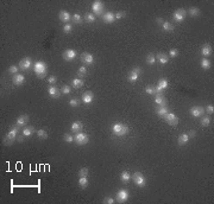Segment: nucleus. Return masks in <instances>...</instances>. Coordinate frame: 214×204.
Here are the masks:
<instances>
[{
    "instance_id": "obj_24",
    "label": "nucleus",
    "mask_w": 214,
    "mask_h": 204,
    "mask_svg": "<svg viewBox=\"0 0 214 204\" xmlns=\"http://www.w3.org/2000/svg\"><path fill=\"white\" fill-rule=\"evenodd\" d=\"M212 51H213V49H212V46H210L209 44H205V45H202V48H201V53L205 57L210 56V55H212Z\"/></svg>"
},
{
    "instance_id": "obj_39",
    "label": "nucleus",
    "mask_w": 214,
    "mask_h": 204,
    "mask_svg": "<svg viewBox=\"0 0 214 204\" xmlns=\"http://www.w3.org/2000/svg\"><path fill=\"white\" fill-rule=\"evenodd\" d=\"M88 175H89V169H88V168H82V169H80V171H79V177H88Z\"/></svg>"
},
{
    "instance_id": "obj_14",
    "label": "nucleus",
    "mask_w": 214,
    "mask_h": 204,
    "mask_svg": "<svg viewBox=\"0 0 214 204\" xmlns=\"http://www.w3.org/2000/svg\"><path fill=\"white\" fill-rule=\"evenodd\" d=\"M129 191L127 190H119L117 193V200L119 203H125L129 199Z\"/></svg>"
},
{
    "instance_id": "obj_1",
    "label": "nucleus",
    "mask_w": 214,
    "mask_h": 204,
    "mask_svg": "<svg viewBox=\"0 0 214 204\" xmlns=\"http://www.w3.org/2000/svg\"><path fill=\"white\" fill-rule=\"evenodd\" d=\"M112 132L117 137H124V135H126L129 133V127L125 123L117 122V123H114L112 126Z\"/></svg>"
},
{
    "instance_id": "obj_53",
    "label": "nucleus",
    "mask_w": 214,
    "mask_h": 204,
    "mask_svg": "<svg viewBox=\"0 0 214 204\" xmlns=\"http://www.w3.org/2000/svg\"><path fill=\"white\" fill-rule=\"evenodd\" d=\"M156 22H157L158 24H160V25H162V24L164 23V22H163V19H162L160 17H157V18H156Z\"/></svg>"
},
{
    "instance_id": "obj_15",
    "label": "nucleus",
    "mask_w": 214,
    "mask_h": 204,
    "mask_svg": "<svg viewBox=\"0 0 214 204\" xmlns=\"http://www.w3.org/2000/svg\"><path fill=\"white\" fill-rule=\"evenodd\" d=\"M93 100H94V94L92 91H86V93H83V94H82V102L83 103L89 104V103L93 102Z\"/></svg>"
},
{
    "instance_id": "obj_13",
    "label": "nucleus",
    "mask_w": 214,
    "mask_h": 204,
    "mask_svg": "<svg viewBox=\"0 0 214 204\" xmlns=\"http://www.w3.org/2000/svg\"><path fill=\"white\" fill-rule=\"evenodd\" d=\"M32 67V61L30 57H24L20 62H19V68L23 70V71H27L30 70Z\"/></svg>"
},
{
    "instance_id": "obj_32",
    "label": "nucleus",
    "mask_w": 214,
    "mask_h": 204,
    "mask_svg": "<svg viewBox=\"0 0 214 204\" xmlns=\"http://www.w3.org/2000/svg\"><path fill=\"white\" fill-rule=\"evenodd\" d=\"M33 133H34V128L31 127V126L25 127V128L23 129V135H24V137H31Z\"/></svg>"
},
{
    "instance_id": "obj_2",
    "label": "nucleus",
    "mask_w": 214,
    "mask_h": 204,
    "mask_svg": "<svg viewBox=\"0 0 214 204\" xmlns=\"http://www.w3.org/2000/svg\"><path fill=\"white\" fill-rule=\"evenodd\" d=\"M33 70H34V74L37 75L38 79H44L46 76L48 67L44 62H37V63L33 64Z\"/></svg>"
},
{
    "instance_id": "obj_48",
    "label": "nucleus",
    "mask_w": 214,
    "mask_h": 204,
    "mask_svg": "<svg viewBox=\"0 0 214 204\" xmlns=\"http://www.w3.org/2000/svg\"><path fill=\"white\" fill-rule=\"evenodd\" d=\"M125 15H126V12H125V11H120V12H117V13L114 14L115 19H121V18H124Z\"/></svg>"
},
{
    "instance_id": "obj_7",
    "label": "nucleus",
    "mask_w": 214,
    "mask_h": 204,
    "mask_svg": "<svg viewBox=\"0 0 214 204\" xmlns=\"http://www.w3.org/2000/svg\"><path fill=\"white\" fill-rule=\"evenodd\" d=\"M74 141H75L77 145H86V144H88L89 138H88V135H87L86 133H83V132H79V133H76V134H75V137H74Z\"/></svg>"
},
{
    "instance_id": "obj_54",
    "label": "nucleus",
    "mask_w": 214,
    "mask_h": 204,
    "mask_svg": "<svg viewBox=\"0 0 214 204\" xmlns=\"http://www.w3.org/2000/svg\"><path fill=\"white\" fill-rule=\"evenodd\" d=\"M188 135H189V138H194V137L196 135V133H195L194 131H190V132L188 133Z\"/></svg>"
},
{
    "instance_id": "obj_5",
    "label": "nucleus",
    "mask_w": 214,
    "mask_h": 204,
    "mask_svg": "<svg viewBox=\"0 0 214 204\" xmlns=\"http://www.w3.org/2000/svg\"><path fill=\"white\" fill-rule=\"evenodd\" d=\"M140 74H141V69H140L139 67L133 68V69L129 72V75H127V81L131 82V83L137 82L138 79H139V75H140Z\"/></svg>"
},
{
    "instance_id": "obj_6",
    "label": "nucleus",
    "mask_w": 214,
    "mask_h": 204,
    "mask_svg": "<svg viewBox=\"0 0 214 204\" xmlns=\"http://www.w3.org/2000/svg\"><path fill=\"white\" fill-rule=\"evenodd\" d=\"M131 178L133 179V182H134V184L137 185V186H139V188L145 186V184H146V178H145L144 176H143V173H140V172H136Z\"/></svg>"
},
{
    "instance_id": "obj_47",
    "label": "nucleus",
    "mask_w": 214,
    "mask_h": 204,
    "mask_svg": "<svg viewBox=\"0 0 214 204\" xmlns=\"http://www.w3.org/2000/svg\"><path fill=\"white\" fill-rule=\"evenodd\" d=\"M168 56H170V57H172V58L177 57V56H178V50H177V49H171V50L169 51V55H168Z\"/></svg>"
},
{
    "instance_id": "obj_3",
    "label": "nucleus",
    "mask_w": 214,
    "mask_h": 204,
    "mask_svg": "<svg viewBox=\"0 0 214 204\" xmlns=\"http://www.w3.org/2000/svg\"><path fill=\"white\" fill-rule=\"evenodd\" d=\"M19 129H20V127L17 126V125L14 127H12L10 131H8V133L6 134L5 139H4V144L5 145H11L17 139V134H18V132H19Z\"/></svg>"
},
{
    "instance_id": "obj_43",
    "label": "nucleus",
    "mask_w": 214,
    "mask_h": 204,
    "mask_svg": "<svg viewBox=\"0 0 214 204\" xmlns=\"http://www.w3.org/2000/svg\"><path fill=\"white\" fill-rule=\"evenodd\" d=\"M63 140H64L65 142H69V144H70V142H73V141H74V137H73V135H70L69 133H65V134L63 135Z\"/></svg>"
},
{
    "instance_id": "obj_8",
    "label": "nucleus",
    "mask_w": 214,
    "mask_h": 204,
    "mask_svg": "<svg viewBox=\"0 0 214 204\" xmlns=\"http://www.w3.org/2000/svg\"><path fill=\"white\" fill-rule=\"evenodd\" d=\"M186 14H187V12H186V10H184V8H178V10H176V11L172 13V18H174V20H175V22L181 23V22H183V20H184Z\"/></svg>"
},
{
    "instance_id": "obj_22",
    "label": "nucleus",
    "mask_w": 214,
    "mask_h": 204,
    "mask_svg": "<svg viewBox=\"0 0 214 204\" xmlns=\"http://www.w3.org/2000/svg\"><path fill=\"white\" fill-rule=\"evenodd\" d=\"M27 122H29V115H26V114L18 116V118H17V120H15V125H17V126H19V127L25 126Z\"/></svg>"
},
{
    "instance_id": "obj_42",
    "label": "nucleus",
    "mask_w": 214,
    "mask_h": 204,
    "mask_svg": "<svg viewBox=\"0 0 214 204\" xmlns=\"http://www.w3.org/2000/svg\"><path fill=\"white\" fill-rule=\"evenodd\" d=\"M70 91H71V88H70L69 86H67V84H64V86L62 87V89H61V93H62V94H64V95L70 94Z\"/></svg>"
},
{
    "instance_id": "obj_4",
    "label": "nucleus",
    "mask_w": 214,
    "mask_h": 204,
    "mask_svg": "<svg viewBox=\"0 0 214 204\" xmlns=\"http://www.w3.org/2000/svg\"><path fill=\"white\" fill-rule=\"evenodd\" d=\"M92 11H93V14L95 17L96 15H103V11H105L103 3L100 1V0H96V1H94L93 5H92Z\"/></svg>"
},
{
    "instance_id": "obj_44",
    "label": "nucleus",
    "mask_w": 214,
    "mask_h": 204,
    "mask_svg": "<svg viewBox=\"0 0 214 204\" xmlns=\"http://www.w3.org/2000/svg\"><path fill=\"white\" fill-rule=\"evenodd\" d=\"M48 82H49L50 86H55V83L57 82V77L54 76V75H50V76L48 77Z\"/></svg>"
},
{
    "instance_id": "obj_20",
    "label": "nucleus",
    "mask_w": 214,
    "mask_h": 204,
    "mask_svg": "<svg viewBox=\"0 0 214 204\" xmlns=\"http://www.w3.org/2000/svg\"><path fill=\"white\" fill-rule=\"evenodd\" d=\"M102 20H103V23H106V24H112V23L115 20L114 13H112V12L103 13V15H102Z\"/></svg>"
},
{
    "instance_id": "obj_51",
    "label": "nucleus",
    "mask_w": 214,
    "mask_h": 204,
    "mask_svg": "<svg viewBox=\"0 0 214 204\" xmlns=\"http://www.w3.org/2000/svg\"><path fill=\"white\" fill-rule=\"evenodd\" d=\"M8 72H10V74H13V75H15V74L18 72V67H15V65L10 67V68H8Z\"/></svg>"
},
{
    "instance_id": "obj_50",
    "label": "nucleus",
    "mask_w": 214,
    "mask_h": 204,
    "mask_svg": "<svg viewBox=\"0 0 214 204\" xmlns=\"http://www.w3.org/2000/svg\"><path fill=\"white\" fill-rule=\"evenodd\" d=\"M71 30H73V26H71L70 24H65V25L63 26V31H64L65 33H69V32H71Z\"/></svg>"
},
{
    "instance_id": "obj_19",
    "label": "nucleus",
    "mask_w": 214,
    "mask_h": 204,
    "mask_svg": "<svg viewBox=\"0 0 214 204\" xmlns=\"http://www.w3.org/2000/svg\"><path fill=\"white\" fill-rule=\"evenodd\" d=\"M189 140H190V138H189L188 133H181L177 138V144L180 146H183V145H187Z\"/></svg>"
},
{
    "instance_id": "obj_38",
    "label": "nucleus",
    "mask_w": 214,
    "mask_h": 204,
    "mask_svg": "<svg viewBox=\"0 0 214 204\" xmlns=\"http://www.w3.org/2000/svg\"><path fill=\"white\" fill-rule=\"evenodd\" d=\"M210 65H212V64H210V61H209L208 58H203V60L201 61V68H202V69H206V70H207V69L210 68Z\"/></svg>"
},
{
    "instance_id": "obj_9",
    "label": "nucleus",
    "mask_w": 214,
    "mask_h": 204,
    "mask_svg": "<svg viewBox=\"0 0 214 204\" xmlns=\"http://www.w3.org/2000/svg\"><path fill=\"white\" fill-rule=\"evenodd\" d=\"M62 56H63V60H64V61L71 62V61H74V60L76 58L77 53H76V51H75L74 49H68V50H65V51L63 52Z\"/></svg>"
},
{
    "instance_id": "obj_33",
    "label": "nucleus",
    "mask_w": 214,
    "mask_h": 204,
    "mask_svg": "<svg viewBox=\"0 0 214 204\" xmlns=\"http://www.w3.org/2000/svg\"><path fill=\"white\" fill-rule=\"evenodd\" d=\"M79 185L82 189H86L88 186V178L87 177H79Z\"/></svg>"
},
{
    "instance_id": "obj_46",
    "label": "nucleus",
    "mask_w": 214,
    "mask_h": 204,
    "mask_svg": "<svg viewBox=\"0 0 214 204\" xmlns=\"http://www.w3.org/2000/svg\"><path fill=\"white\" fill-rule=\"evenodd\" d=\"M145 93H146V94H149V95H153V94H155V87L148 86V87L145 88Z\"/></svg>"
},
{
    "instance_id": "obj_55",
    "label": "nucleus",
    "mask_w": 214,
    "mask_h": 204,
    "mask_svg": "<svg viewBox=\"0 0 214 204\" xmlns=\"http://www.w3.org/2000/svg\"><path fill=\"white\" fill-rule=\"evenodd\" d=\"M23 137H24V135H23ZM23 137H19V138H18V141H19V142L24 141V138H23Z\"/></svg>"
},
{
    "instance_id": "obj_28",
    "label": "nucleus",
    "mask_w": 214,
    "mask_h": 204,
    "mask_svg": "<svg viewBox=\"0 0 214 204\" xmlns=\"http://www.w3.org/2000/svg\"><path fill=\"white\" fill-rule=\"evenodd\" d=\"M168 113V108L167 107H157L156 108V114L158 115V116H160V118H164L165 116V114Z\"/></svg>"
},
{
    "instance_id": "obj_26",
    "label": "nucleus",
    "mask_w": 214,
    "mask_h": 204,
    "mask_svg": "<svg viewBox=\"0 0 214 204\" xmlns=\"http://www.w3.org/2000/svg\"><path fill=\"white\" fill-rule=\"evenodd\" d=\"M160 26H162V30H163L164 32H172V31L175 30V26H174L171 23H169V22H164Z\"/></svg>"
},
{
    "instance_id": "obj_52",
    "label": "nucleus",
    "mask_w": 214,
    "mask_h": 204,
    "mask_svg": "<svg viewBox=\"0 0 214 204\" xmlns=\"http://www.w3.org/2000/svg\"><path fill=\"white\" fill-rule=\"evenodd\" d=\"M103 203H105V204H113V203H114V199H113L112 197H106V198L103 199Z\"/></svg>"
},
{
    "instance_id": "obj_31",
    "label": "nucleus",
    "mask_w": 214,
    "mask_h": 204,
    "mask_svg": "<svg viewBox=\"0 0 214 204\" xmlns=\"http://www.w3.org/2000/svg\"><path fill=\"white\" fill-rule=\"evenodd\" d=\"M95 15L93 14V13H86L84 14V20H86V23H88V24H93L94 22H95Z\"/></svg>"
},
{
    "instance_id": "obj_35",
    "label": "nucleus",
    "mask_w": 214,
    "mask_h": 204,
    "mask_svg": "<svg viewBox=\"0 0 214 204\" xmlns=\"http://www.w3.org/2000/svg\"><path fill=\"white\" fill-rule=\"evenodd\" d=\"M71 20L74 22V24H79V25H81V24L83 23V20H82V17H81L80 14H77V13H75L73 17H71Z\"/></svg>"
},
{
    "instance_id": "obj_10",
    "label": "nucleus",
    "mask_w": 214,
    "mask_h": 204,
    "mask_svg": "<svg viewBox=\"0 0 214 204\" xmlns=\"http://www.w3.org/2000/svg\"><path fill=\"white\" fill-rule=\"evenodd\" d=\"M205 114V108L201 106H194L190 108V115L194 118H201Z\"/></svg>"
},
{
    "instance_id": "obj_18",
    "label": "nucleus",
    "mask_w": 214,
    "mask_h": 204,
    "mask_svg": "<svg viewBox=\"0 0 214 204\" xmlns=\"http://www.w3.org/2000/svg\"><path fill=\"white\" fill-rule=\"evenodd\" d=\"M71 17H73V15H70V13H69L68 11H65V10H62V11H60V13H58L60 20L63 22V23H68V22L71 19Z\"/></svg>"
},
{
    "instance_id": "obj_16",
    "label": "nucleus",
    "mask_w": 214,
    "mask_h": 204,
    "mask_svg": "<svg viewBox=\"0 0 214 204\" xmlns=\"http://www.w3.org/2000/svg\"><path fill=\"white\" fill-rule=\"evenodd\" d=\"M48 93H49V95H50L51 97H54V99H57V97H60V95H61V93H60V90H58V88H57L56 86H49Z\"/></svg>"
},
{
    "instance_id": "obj_30",
    "label": "nucleus",
    "mask_w": 214,
    "mask_h": 204,
    "mask_svg": "<svg viewBox=\"0 0 214 204\" xmlns=\"http://www.w3.org/2000/svg\"><path fill=\"white\" fill-rule=\"evenodd\" d=\"M168 86H169V84H168V81H167L165 79H160V80L158 81V83H157V86H156V87H158L160 90L163 91L164 89H167V88H168Z\"/></svg>"
},
{
    "instance_id": "obj_34",
    "label": "nucleus",
    "mask_w": 214,
    "mask_h": 204,
    "mask_svg": "<svg viewBox=\"0 0 214 204\" xmlns=\"http://www.w3.org/2000/svg\"><path fill=\"white\" fill-rule=\"evenodd\" d=\"M188 13H189V15L190 17H199L200 15V10L198 8V7H190L189 8V11H188Z\"/></svg>"
},
{
    "instance_id": "obj_25",
    "label": "nucleus",
    "mask_w": 214,
    "mask_h": 204,
    "mask_svg": "<svg viewBox=\"0 0 214 204\" xmlns=\"http://www.w3.org/2000/svg\"><path fill=\"white\" fill-rule=\"evenodd\" d=\"M120 180L124 183V184H127L130 180H131V173L129 171H122L121 175H120Z\"/></svg>"
},
{
    "instance_id": "obj_49",
    "label": "nucleus",
    "mask_w": 214,
    "mask_h": 204,
    "mask_svg": "<svg viewBox=\"0 0 214 204\" xmlns=\"http://www.w3.org/2000/svg\"><path fill=\"white\" fill-rule=\"evenodd\" d=\"M79 104H80V102H79L77 99H71L69 101V106H71V107H77Z\"/></svg>"
},
{
    "instance_id": "obj_40",
    "label": "nucleus",
    "mask_w": 214,
    "mask_h": 204,
    "mask_svg": "<svg viewBox=\"0 0 214 204\" xmlns=\"http://www.w3.org/2000/svg\"><path fill=\"white\" fill-rule=\"evenodd\" d=\"M37 135H38L39 139H46L48 138V133H46L45 129H38V131H37Z\"/></svg>"
},
{
    "instance_id": "obj_29",
    "label": "nucleus",
    "mask_w": 214,
    "mask_h": 204,
    "mask_svg": "<svg viewBox=\"0 0 214 204\" xmlns=\"http://www.w3.org/2000/svg\"><path fill=\"white\" fill-rule=\"evenodd\" d=\"M84 84V82H83V80H81V79H74L73 81H71V87L73 88H75V89H79V88H81L82 86Z\"/></svg>"
},
{
    "instance_id": "obj_37",
    "label": "nucleus",
    "mask_w": 214,
    "mask_h": 204,
    "mask_svg": "<svg viewBox=\"0 0 214 204\" xmlns=\"http://www.w3.org/2000/svg\"><path fill=\"white\" fill-rule=\"evenodd\" d=\"M156 61H157V60H156V56H155L153 53H149V55H148V57H146V63H148V64H150V65H151V64H155Z\"/></svg>"
},
{
    "instance_id": "obj_12",
    "label": "nucleus",
    "mask_w": 214,
    "mask_h": 204,
    "mask_svg": "<svg viewBox=\"0 0 214 204\" xmlns=\"http://www.w3.org/2000/svg\"><path fill=\"white\" fill-rule=\"evenodd\" d=\"M164 120L170 126H177L178 125V118L174 113H167L164 116Z\"/></svg>"
},
{
    "instance_id": "obj_11",
    "label": "nucleus",
    "mask_w": 214,
    "mask_h": 204,
    "mask_svg": "<svg viewBox=\"0 0 214 204\" xmlns=\"http://www.w3.org/2000/svg\"><path fill=\"white\" fill-rule=\"evenodd\" d=\"M80 60H81V62H82L83 64H88V65H91V64H93V62H94V56H93L92 53L83 52V53H81Z\"/></svg>"
},
{
    "instance_id": "obj_36",
    "label": "nucleus",
    "mask_w": 214,
    "mask_h": 204,
    "mask_svg": "<svg viewBox=\"0 0 214 204\" xmlns=\"http://www.w3.org/2000/svg\"><path fill=\"white\" fill-rule=\"evenodd\" d=\"M77 75H79V79H82V77H84V76L87 75V68H86L84 65H82V67L79 68Z\"/></svg>"
},
{
    "instance_id": "obj_21",
    "label": "nucleus",
    "mask_w": 214,
    "mask_h": 204,
    "mask_svg": "<svg viewBox=\"0 0 214 204\" xmlns=\"http://www.w3.org/2000/svg\"><path fill=\"white\" fill-rule=\"evenodd\" d=\"M156 60L160 63V64H167L169 62V56L167 53H163V52H158L156 55Z\"/></svg>"
},
{
    "instance_id": "obj_45",
    "label": "nucleus",
    "mask_w": 214,
    "mask_h": 204,
    "mask_svg": "<svg viewBox=\"0 0 214 204\" xmlns=\"http://www.w3.org/2000/svg\"><path fill=\"white\" fill-rule=\"evenodd\" d=\"M205 113H207L208 115H210V114H213V113H214V107H213V104H208V106L206 107Z\"/></svg>"
},
{
    "instance_id": "obj_27",
    "label": "nucleus",
    "mask_w": 214,
    "mask_h": 204,
    "mask_svg": "<svg viewBox=\"0 0 214 204\" xmlns=\"http://www.w3.org/2000/svg\"><path fill=\"white\" fill-rule=\"evenodd\" d=\"M82 127L83 126L80 121H75V122L71 123V131H73L74 133H79L80 131H82Z\"/></svg>"
},
{
    "instance_id": "obj_17",
    "label": "nucleus",
    "mask_w": 214,
    "mask_h": 204,
    "mask_svg": "<svg viewBox=\"0 0 214 204\" xmlns=\"http://www.w3.org/2000/svg\"><path fill=\"white\" fill-rule=\"evenodd\" d=\"M12 81H13L14 86H22L25 82V77H24V75H22V74H15V75H13V77H12Z\"/></svg>"
},
{
    "instance_id": "obj_23",
    "label": "nucleus",
    "mask_w": 214,
    "mask_h": 204,
    "mask_svg": "<svg viewBox=\"0 0 214 204\" xmlns=\"http://www.w3.org/2000/svg\"><path fill=\"white\" fill-rule=\"evenodd\" d=\"M155 103L158 104L159 107H167V100L162 94H157L155 97Z\"/></svg>"
},
{
    "instance_id": "obj_41",
    "label": "nucleus",
    "mask_w": 214,
    "mask_h": 204,
    "mask_svg": "<svg viewBox=\"0 0 214 204\" xmlns=\"http://www.w3.org/2000/svg\"><path fill=\"white\" fill-rule=\"evenodd\" d=\"M209 123H210L209 116H203V118L201 119V126H202V127H207V126H209Z\"/></svg>"
}]
</instances>
